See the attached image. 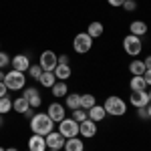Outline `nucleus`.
Returning a JSON list of instances; mask_svg holds the SVG:
<instances>
[{
	"instance_id": "1",
	"label": "nucleus",
	"mask_w": 151,
	"mask_h": 151,
	"mask_svg": "<svg viewBox=\"0 0 151 151\" xmlns=\"http://www.w3.org/2000/svg\"><path fill=\"white\" fill-rule=\"evenodd\" d=\"M52 127H55V121L48 117V113H35L32 119H30V131L36 133V135L47 137L52 131Z\"/></svg>"
},
{
	"instance_id": "2",
	"label": "nucleus",
	"mask_w": 151,
	"mask_h": 151,
	"mask_svg": "<svg viewBox=\"0 0 151 151\" xmlns=\"http://www.w3.org/2000/svg\"><path fill=\"white\" fill-rule=\"evenodd\" d=\"M103 107L107 111V115H113V117H121L127 113V103L121 97H107Z\"/></svg>"
},
{
	"instance_id": "3",
	"label": "nucleus",
	"mask_w": 151,
	"mask_h": 151,
	"mask_svg": "<svg viewBox=\"0 0 151 151\" xmlns=\"http://www.w3.org/2000/svg\"><path fill=\"white\" fill-rule=\"evenodd\" d=\"M4 85L8 87V91H20V89H24V85H26V75L20 73V70L12 69L10 73L4 75Z\"/></svg>"
},
{
	"instance_id": "4",
	"label": "nucleus",
	"mask_w": 151,
	"mask_h": 151,
	"mask_svg": "<svg viewBox=\"0 0 151 151\" xmlns=\"http://www.w3.org/2000/svg\"><path fill=\"white\" fill-rule=\"evenodd\" d=\"M73 48H75V52H79V55H87V52L93 48V38L87 35V32H79V35L73 38Z\"/></svg>"
},
{
	"instance_id": "5",
	"label": "nucleus",
	"mask_w": 151,
	"mask_h": 151,
	"mask_svg": "<svg viewBox=\"0 0 151 151\" xmlns=\"http://www.w3.org/2000/svg\"><path fill=\"white\" fill-rule=\"evenodd\" d=\"M141 48H143V42H141L139 36L127 35L125 38H123V50L127 52L129 57H137V55H141Z\"/></svg>"
},
{
	"instance_id": "6",
	"label": "nucleus",
	"mask_w": 151,
	"mask_h": 151,
	"mask_svg": "<svg viewBox=\"0 0 151 151\" xmlns=\"http://www.w3.org/2000/svg\"><path fill=\"white\" fill-rule=\"evenodd\" d=\"M58 133L65 137V139H69V137H77L79 135V123L70 117V119H63L60 123H58Z\"/></svg>"
},
{
	"instance_id": "7",
	"label": "nucleus",
	"mask_w": 151,
	"mask_h": 151,
	"mask_svg": "<svg viewBox=\"0 0 151 151\" xmlns=\"http://www.w3.org/2000/svg\"><path fill=\"white\" fill-rule=\"evenodd\" d=\"M38 65H40V69L42 70H55L58 65V57L52 52V50H45L40 58H38Z\"/></svg>"
},
{
	"instance_id": "8",
	"label": "nucleus",
	"mask_w": 151,
	"mask_h": 151,
	"mask_svg": "<svg viewBox=\"0 0 151 151\" xmlns=\"http://www.w3.org/2000/svg\"><path fill=\"white\" fill-rule=\"evenodd\" d=\"M22 97L28 101V105H30L32 109H38V107L42 105V97H40V93H38V89H35V87H26Z\"/></svg>"
},
{
	"instance_id": "9",
	"label": "nucleus",
	"mask_w": 151,
	"mask_h": 151,
	"mask_svg": "<svg viewBox=\"0 0 151 151\" xmlns=\"http://www.w3.org/2000/svg\"><path fill=\"white\" fill-rule=\"evenodd\" d=\"M129 103L133 105L135 109L147 107V105H149V97H147V91H133V93L129 95Z\"/></svg>"
},
{
	"instance_id": "10",
	"label": "nucleus",
	"mask_w": 151,
	"mask_h": 151,
	"mask_svg": "<svg viewBox=\"0 0 151 151\" xmlns=\"http://www.w3.org/2000/svg\"><path fill=\"white\" fill-rule=\"evenodd\" d=\"M45 141H47V147H48V149H63L67 139H65L58 131H50L47 137H45Z\"/></svg>"
},
{
	"instance_id": "11",
	"label": "nucleus",
	"mask_w": 151,
	"mask_h": 151,
	"mask_svg": "<svg viewBox=\"0 0 151 151\" xmlns=\"http://www.w3.org/2000/svg\"><path fill=\"white\" fill-rule=\"evenodd\" d=\"M79 135L87 137V139L95 137V135H97V123L91 121V119H85L83 123H79Z\"/></svg>"
},
{
	"instance_id": "12",
	"label": "nucleus",
	"mask_w": 151,
	"mask_h": 151,
	"mask_svg": "<svg viewBox=\"0 0 151 151\" xmlns=\"http://www.w3.org/2000/svg\"><path fill=\"white\" fill-rule=\"evenodd\" d=\"M10 65H12V69H14V70L26 73V70H28V67H30L32 63H30V58L26 57V55H16V57L10 58Z\"/></svg>"
},
{
	"instance_id": "13",
	"label": "nucleus",
	"mask_w": 151,
	"mask_h": 151,
	"mask_svg": "<svg viewBox=\"0 0 151 151\" xmlns=\"http://www.w3.org/2000/svg\"><path fill=\"white\" fill-rule=\"evenodd\" d=\"M48 117L55 121V123H60L63 119H65V105H60V103H50L48 105Z\"/></svg>"
},
{
	"instance_id": "14",
	"label": "nucleus",
	"mask_w": 151,
	"mask_h": 151,
	"mask_svg": "<svg viewBox=\"0 0 151 151\" xmlns=\"http://www.w3.org/2000/svg\"><path fill=\"white\" fill-rule=\"evenodd\" d=\"M87 117L95 121V123H99V121H103L105 117H107V111H105L103 105H93L91 109H87Z\"/></svg>"
},
{
	"instance_id": "15",
	"label": "nucleus",
	"mask_w": 151,
	"mask_h": 151,
	"mask_svg": "<svg viewBox=\"0 0 151 151\" xmlns=\"http://www.w3.org/2000/svg\"><path fill=\"white\" fill-rule=\"evenodd\" d=\"M28 149L30 151H47V141H45V137L32 133L30 139H28Z\"/></svg>"
},
{
	"instance_id": "16",
	"label": "nucleus",
	"mask_w": 151,
	"mask_h": 151,
	"mask_svg": "<svg viewBox=\"0 0 151 151\" xmlns=\"http://www.w3.org/2000/svg\"><path fill=\"white\" fill-rule=\"evenodd\" d=\"M52 73H55L57 81H69L70 77H73V69L69 67V63L67 65H57V69L52 70Z\"/></svg>"
},
{
	"instance_id": "17",
	"label": "nucleus",
	"mask_w": 151,
	"mask_h": 151,
	"mask_svg": "<svg viewBox=\"0 0 151 151\" xmlns=\"http://www.w3.org/2000/svg\"><path fill=\"white\" fill-rule=\"evenodd\" d=\"M129 35H135V36H143L147 35V22H143V20H133V22L129 24Z\"/></svg>"
},
{
	"instance_id": "18",
	"label": "nucleus",
	"mask_w": 151,
	"mask_h": 151,
	"mask_svg": "<svg viewBox=\"0 0 151 151\" xmlns=\"http://www.w3.org/2000/svg\"><path fill=\"white\" fill-rule=\"evenodd\" d=\"M65 151H85V143L79 139V135L77 137H69L65 141Z\"/></svg>"
},
{
	"instance_id": "19",
	"label": "nucleus",
	"mask_w": 151,
	"mask_h": 151,
	"mask_svg": "<svg viewBox=\"0 0 151 151\" xmlns=\"http://www.w3.org/2000/svg\"><path fill=\"white\" fill-rule=\"evenodd\" d=\"M103 32H105V26H103V22H99V20H93V22L87 26V35L91 36V38H99Z\"/></svg>"
},
{
	"instance_id": "20",
	"label": "nucleus",
	"mask_w": 151,
	"mask_h": 151,
	"mask_svg": "<svg viewBox=\"0 0 151 151\" xmlns=\"http://www.w3.org/2000/svg\"><path fill=\"white\" fill-rule=\"evenodd\" d=\"M28 109H30V105H28V101H26L24 97H16V99L12 101V111H16V113H20V115H24Z\"/></svg>"
},
{
	"instance_id": "21",
	"label": "nucleus",
	"mask_w": 151,
	"mask_h": 151,
	"mask_svg": "<svg viewBox=\"0 0 151 151\" xmlns=\"http://www.w3.org/2000/svg\"><path fill=\"white\" fill-rule=\"evenodd\" d=\"M38 83H40L45 89H50V87L57 83V77H55V73H52V70H42V75H40Z\"/></svg>"
},
{
	"instance_id": "22",
	"label": "nucleus",
	"mask_w": 151,
	"mask_h": 151,
	"mask_svg": "<svg viewBox=\"0 0 151 151\" xmlns=\"http://www.w3.org/2000/svg\"><path fill=\"white\" fill-rule=\"evenodd\" d=\"M65 105H67V109H70V111L81 109V93H70V95H67Z\"/></svg>"
},
{
	"instance_id": "23",
	"label": "nucleus",
	"mask_w": 151,
	"mask_h": 151,
	"mask_svg": "<svg viewBox=\"0 0 151 151\" xmlns=\"http://www.w3.org/2000/svg\"><path fill=\"white\" fill-rule=\"evenodd\" d=\"M145 63L143 60H131L129 63V73L133 75V77H143V73H145Z\"/></svg>"
},
{
	"instance_id": "24",
	"label": "nucleus",
	"mask_w": 151,
	"mask_h": 151,
	"mask_svg": "<svg viewBox=\"0 0 151 151\" xmlns=\"http://www.w3.org/2000/svg\"><path fill=\"white\" fill-rule=\"evenodd\" d=\"M50 91H52V95L55 97H65V95L69 93V87H67V81H57L52 87H50Z\"/></svg>"
},
{
	"instance_id": "25",
	"label": "nucleus",
	"mask_w": 151,
	"mask_h": 151,
	"mask_svg": "<svg viewBox=\"0 0 151 151\" xmlns=\"http://www.w3.org/2000/svg\"><path fill=\"white\" fill-rule=\"evenodd\" d=\"M129 89H131V91H147V83H145L143 77H131Z\"/></svg>"
},
{
	"instance_id": "26",
	"label": "nucleus",
	"mask_w": 151,
	"mask_h": 151,
	"mask_svg": "<svg viewBox=\"0 0 151 151\" xmlns=\"http://www.w3.org/2000/svg\"><path fill=\"white\" fill-rule=\"evenodd\" d=\"M93 105H97V99H95L91 93H85V95H81V109H91Z\"/></svg>"
},
{
	"instance_id": "27",
	"label": "nucleus",
	"mask_w": 151,
	"mask_h": 151,
	"mask_svg": "<svg viewBox=\"0 0 151 151\" xmlns=\"http://www.w3.org/2000/svg\"><path fill=\"white\" fill-rule=\"evenodd\" d=\"M10 111H12V99L6 95V97L0 99V115H6V113H10Z\"/></svg>"
},
{
	"instance_id": "28",
	"label": "nucleus",
	"mask_w": 151,
	"mask_h": 151,
	"mask_svg": "<svg viewBox=\"0 0 151 151\" xmlns=\"http://www.w3.org/2000/svg\"><path fill=\"white\" fill-rule=\"evenodd\" d=\"M26 73H28V77H30V79L38 81V79H40V75H42V69H40V65H30Z\"/></svg>"
},
{
	"instance_id": "29",
	"label": "nucleus",
	"mask_w": 151,
	"mask_h": 151,
	"mask_svg": "<svg viewBox=\"0 0 151 151\" xmlns=\"http://www.w3.org/2000/svg\"><path fill=\"white\" fill-rule=\"evenodd\" d=\"M73 119H75L77 123H83V121L89 119V117H87V111H85V109H75V111H73Z\"/></svg>"
},
{
	"instance_id": "30",
	"label": "nucleus",
	"mask_w": 151,
	"mask_h": 151,
	"mask_svg": "<svg viewBox=\"0 0 151 151\" xmlns=\"http://www.w3.org/2000/svg\"><path fill=\"white\" fill-rule=\"evenodd\" d=\"M8 65H10V57H8V55H6L4 50H0V70L6 69Z\"/></svg>"
},
{
	"instance_id": "31",
	"label": "nucleus",
	"mask_w": 151,
	"mask_h": 151,
	"mask_svg": "<svg viewBox=\"0 0 151 151\" xmlns=\"http://www.w3.org/2000/svg\"><path fill=\"white\" fill-rule=\"evenodd\" d=\"M121 8H125V10H127V12H133V10H135V8H137V2H135V0H125Z\"/></svg>"
},
{
	"instance_id": "32",
	"label": "nucleus",
	"mask_w": 151,
	"mask_h": 151,
	"mask_svg": "<svg viewBox=\"0 0 151 151\" xmlns=\"http://www.w3.org/2000/svg\"><path fill=\"white\" fill-rule=\"evenodd\" d=\"M6 95H8V87L4 85V81H0V99L6 97Z\"/></svg>"
},
{
	"instance_id": "33",
	"label": "nucleus",
	"mask_w": 151,
	"mask_h": 151,
	"mask_svg": "<svg viewBox=\"0 0 151 151\" xmlns=\"http://www.w3.org/2000/svg\"><path fill=\"white\" fill-rule=\"evenodd\" d=\"M143 79H145V83H147V87H151V69H147L145 73H143Z\"/></svg>"
},
{
	"instance_id": "34",
	"label": "nucleus",
	"mask_w": 151,
	"mask_h": 151,
	"mask_svg": "<svg viewBox=\"0 0 151 151\" xmlns=\"http://www.w3.org/2000/svg\"><path fill=\"white\" fill-rule=\"evenodd\" d=\"M137 115H139V119H147V109H145V107H141V109H137Z\"/></svg>"
},
{
	"instance_id": "35",
	"label": "nucleus",
	"mask_w": 151,
	"mask_h": 151,
	"mask_svg": "<svg viewBox=\"0 0 151 151\" xmlns=\"http://www.w3.org/2000/svg\"><path fill=\"white\" fill-rule=\"evenodd\" d=\"M107 2H109L113 8H119V6H123V2H125V0H107Z\"/></svg>"
},
{
	"instance_id": "36",
	"label": "nucleus",
	"mask_w": 151,
	"mask_h": 151,
	"mask_svg": "<svg viewBox=\"0 0 151 151\" xmlns=\"http://www.w3.org/2000/svg\"><path fill=\"white\" fill-rule=\"evenodd\" d=\"M67 63H69V57L67 55H60L58 57V65H67Z\"/></svg>"
},
{
	"instance_id": "37",
	"label": "nucleus",
	"mask_w": 151,
	"mask_h": 151,
	"mask_svg": "<svg viewBox=\"0 0 151 151\" xmlns=\"http://www.w3.org/2000/svg\"><path fill=\"white\" fill-rule=\"evenodd\" d=\"M143 63H145V69H151V55H149V57H145Z\"/></svg>"
},
{
	"instance_id": "38",
	"label": "nucleus",
	"mask_w": 151,
	"mask_h": 151,
	"mask_svg": "<svg viewBox=\"0 0 151 151\" xmlns=\"http://www.w3.org/2000/svg\"><path fill=\"white\" fill-rule=\"evenodd\" d=\"M145 109H147V115H149V117H151V103H149V105H147V107H145Z\"/></svg>"
},
{
	"instance_id": "39",
	"label": "nucleus",
	"mask_w": 151,
	"mask_h": 151,
	"mask_svg": "<svg viewBox=\"0 0 151 151\" xmlns=\"http://www.w3.org/2000/svg\"><path fill=\"white\" fill-rule=\"evenodd\" d=\"M4 125V115H0V127Z\"/></svg>"
},
{
	"instance_id": "40",
	"label": "nucleus",
	"mask_w": 151,
	"mask_h": 151,
	"mask_svg": "<svg viewBox=\"0 0 151 151\" xmlns=\"http://www.w3.org/2000/svg\"><path fill=\"white\" fill-rule=\"evenodd\" d=\"M0 81H4V73L2 70H0Z\"/></svg>"
},
{
	"instance_id": "41",
	"label": "nucleus",
	"mask_w": 151,
	"mask_h": 151,
	"mask_svg": "<svg viewBox=\"0 0 151 151\" xmlns=\"http://www.w3.org/2000/svg\"><path fill=\"white\" fill-rule=\"evenodd\" d=\"M6 151H18V149H16V147H8Z\"/></svg>"
},
{
	"instance_id": "42",
	"label": "nucleus",
	"mask_w": 151,
	"mask_h": 151,
	"mask_svg": "<svg viewBox=\"0 0 151 151\" xmlns=\"http://www.w3.org/2000/svg\"><path fill=\"white\" fill-rule=\"evenodd\" d=\"M147 97H149V103H151V89L147 91Z\"/></svg>"
},
{
	"instance_id": "43",
	"label": "nucleus",
	"mask_w": 151,
	"mask_h": 151,
	"mask_svg": "<svg viewBox=\"0 0 151 151\" xmlns=\"http://www.w3.org/2000/svg\"><path fill=\"white\" fill-rule=\"evenodd\" d=\"M48 151H60V149H48Z\"/></svg>"
},
{
	"instance_id": "44",
	"label": "nucleus",
	"mask_w": 151,
	"mask_h": 151,
	"mask_svg": "<svg viewBox=\"0 0 151 151\" xmlns=\"http://www.w3.org/2000/svg\"><path fill=\"white\" fill-rule=\"evenodd\" d=\"M0 151H6V149H4V147H0Z\"/></svg>"
},
{
	"instance_id": "45",
	"label": "nucleus",
	"mask_w": 151,
	"mask_h": 151,
	"mask_svg": "<svg viewBox=\"0 0 151 151\" xmlns=\"http://www.w3.org/2000/svg\"><path fill=\"white\" fill-rule=\"evenodd\" d=\"M26 151H30V149H26Z\"/></svg>"
}]
</instances>
